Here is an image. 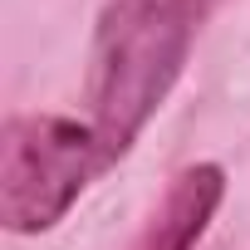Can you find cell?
Listing matches in <instances>:
<instances>
[{"instance_id": "6da1fadb", "label": "cell", "mask_w": 250, "mask_h": 250, "mask_svg": "<svg viewBox=\"0 0 250 250\" xmlns=\"http://www.w3.org/2000/svg\"><path fill=\"white\" fill-rule=\"evenodd\" d=\"M216 0H108L88 69V128L103 157H123L172 93L191 35Z\"/></svg>"}, {"instance_id": "3957f363", "label": "cell", "mask_w": 250, "mask_h": 250, "mask_svg": "<svg viewBox=\"0 0 250 250\" xmlns=\"http://www.w3.org/2000/svg\"><path fill=\"white\" fill-rule=\"evenodd\" d=\"M216 201H221V167H211V162L187 167L177 177V187L167 191V206L157 211V221L138 250H191L201 240Z\"/></svg>"}, {"instance_id": "7a4b0ae2", "label": "cell", "mask_w": 250, "mask_h": 250, "mask_svg": "<svg viewBox=\"0 0 250 250\" xmlns=\"http://www.w3.org/2000/svg\"><path fill=\"white\" fill-rule=\"evenodd\" d=\"M108 167L88 123L74 118H15L0 147V221L15 235L49 230Z\"/></svg>"}]
</instances>
